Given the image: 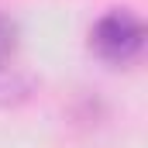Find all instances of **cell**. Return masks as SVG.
<instances>
[{
	"instance_id": "6da1fadb",
	"label": "cell",
	"mask_w": 148,
	"mask_h": 148,
	"mask_svg": "<svg viewBox=\"0 0 148 148\" xmlns=\"http://www.w3.org/2000/svg\"><path fill=\"white\" fill-rule=\"evenodd\" d=\"M90 48L110 62V66H127L141 55L145 48V24L131 10H107L93 31H90Z\"/></svg>"
},
{
	"instance_id": "7a4b0ae2",
	"label": "cell",
	"mask_w": 148,
	"mask_h": 148,
	"mask_svg": "<svg viewBox=\"0 0 148 148\" xmlns=\"http://www.w3.org/2000/svg\"><path fill=\"white\" fill-rule=\"evenodd\" d=\"M14 24H10V17L0 10V69L10 62V55H14Z\"/></svg>"
}]
</instances>
